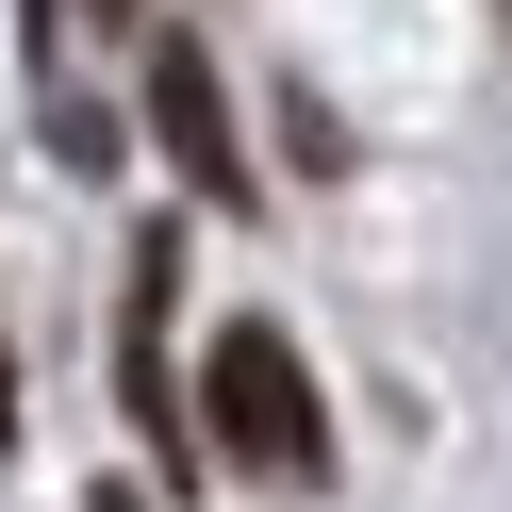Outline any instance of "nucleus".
Wrapping results in <instances>:
<instances>
[{"mask_svg": "<svg viewBox=\"0 0 512 512\" xmlns=\"http://www.w3.org/2000/svg\"><path fill=\"white\" fill-rule=\"evenodd\" d=\"M199 446H232L248 479H314V463H331V397H314V364H298L281 314H232V331H215V364H199Z\"/></svg>", "mask_w": 512, "mask_h": 512, "instance_id": "1", "label": "nucleus"}, {"mask_svg": "<svg viewBox=\"0 0 512 512\" xmlns=\"http://www.w3.org/2000/svg\"><path fill=\"white\" fill-rule=\"evenodd\" d=\"M149 133H166V166L199 182L215 215H248V149H232V83H215V50H199V34H166V50H149Z\"/></svg>", "mask_w": 512, "mask_h": 512, "instance_id": "2", "label": "nucleus"}, {"mask_svg": "<svg viewBox=\"0 0 512 512\" xmlns=\"http://www.w3.org/2000/svg\"><path fill=\"white\" fill-rule=\"evenodd\" d=\"M166 298H182V232H133V298H116V380H133V430L166 463H199V413L166 380Z\"/></svg>", "mask_w": 512, "mask_h": 512, "instance_id": "3", "label": "nucleus"}, {"mask_svg": "<svg viewBox=\"0 0 512 512\" xmlns=\"http://www.w3.org/2000/svg\"><path fill=\"white\" fill-rule=\"evenodd\" d=\"M0 446H17V347H0Z\"/></svg>", "mask_w": 512, "mask_h": 512, "instance_id": "4", "label": "nucleus"}, {"mask_svg": "<svg viewBox=\"0 0 512 512\" xmlns=\"http://www.w3.org/2000/svg\"><path fill=\"white\" fill-rule=\"evenodd\" d=\"M83 512H149V496H133V479H116V496H83Z\"/></svg>", "mask_w": 512, "mask_h": 512, "instance_id": "5", "label": "nucleus"}, {"mask_svg": "<svg viewBox=\"0 0 512 512\" xmlns=\"http://www.w3.org/2000/svg\"><path fill=\"white\" fill-rule=\"evenodd\" d=\"M83 17H133V0H83Z\"/></svg>", "mask_w": 512, "mask_h": 512, "instance_id": "6", "label": "nucleus"}, {"mask_svg": "<svg viewBox=\"0 0 512 512\" xmlns=\"http://www.w3.org/2000/svg\"><path fill=\"white\" fill-rule=\"evenodd\" d=\"M496 17H512V0H496Z\"/></svg>", "mask_w": 512, "mask_h": 512, "instance_id": "7", "label": "nucleus"}]
</instances>
